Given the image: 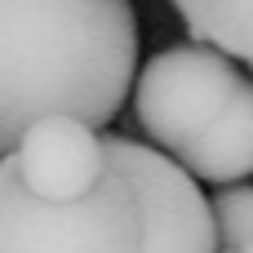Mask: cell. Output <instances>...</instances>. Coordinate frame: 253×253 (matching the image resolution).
I'll return each mask as SVG.
<instances>
[{"label":"cell","mask_w":253,"mask_h":253,"mask_svg":"<svg viewBox=\"0 0 253 253\" xmlns=\"http://www.w3.org/2000/svg\"><path fill=\"white\" fill-rule=\"evenodd\" d=\"M0 9L4 151L49 116H76L93 129L111 125L138 84L133 0H0Z\"/></svg>","instance_id":"6da1fadb"},{"label":"cell","mask_w":253,"mask_h":253,"mask_svg":"<svg viewBox=\"0 0 253 253\" xmlns=\"http://www.w3.org/2000/svg\"><path fill=\"white\" fill-rule=\"evenodd\" d=\"M111 156V151H107ZM0 253H147V205L138 182L111 160L80 200H40L18 165H0Z\"/></svg>","instance_id":"7a4b0ae2"},{"label":"cell","mask_w":253,"mask_h":253,"mask_svg":"<svg viewBox=\"0 0 253 253\" xmlns=\"http://www.w3.org/2000/svg\"><path fill=\"white\" fill-rule=\"evenodd\" d=\"M253 76L236 67L231 53L213 44H178L156 53L133 84V116L138 129L151 138L156 151L182 160L196 142H205L231 102L249 89Z\"/></svg>","instance_id":"3957f363"},{"label":"cell","mask_w":253,"mask_h":253,"mask_svg":"<svg viewBox=\"0 0 253 253\" xmlns=\"http://www.w3.org/2000/svg\"><path fill=\"white\" fill-rule=\"evenodd\" d=\"M107 151L142 191L147 253H218L222 236H218L213 200H205V191L178 160L133 138H107Z\"/></svg>","instance_id":"277c9868"},{"label":"cell","mask_w":253,"mask_h":253,"mask_svg":"<svg viewBox=\"0 0 253 253\" xmlns=\"http://www.w3.org/2000/svg\"><path fill=\"white\" fill-rule=\"evenodd\" d=\"M4 156L18 165L22 182L40 200H80L111 169L107 138H98L93 125H84L76 116H49V120L31 125L22 133V142Z\"/></svg>","instance_id":"5b68a950"},{"label":"cell","mask_w":253,"mask_h":253,"mask_svg":"<svg viewBox=\"0 0 253 253\" xmlns=\"http://www.w3.org/2000/svg\"><path fill=\"white\" fill-rule=\"evenodd\" d=\"M178 165L196 182H213V187H236L249 178L253 173V80L231 102V111L218 120V129L205 142H196Z\"/></svg>","instance_id":"8992f818"},{"label":"cell","mask_w":253,"mask_h":253,"mask_svg":"<svg viewBox=\"0 0 253 253\" xmlns=\"http://www.w3.org/2000/svg\"><path fill=\"white\" fill-rule=\"evenodd\" d=\"M196 44H213L253 67V0H173Z\"/></svg>","instance_id":"52a82bcc"},{"label":"cell","mask_w":253,"mask_h":253,"mask_svg":"<svg viewBox=\"0 0 253 253\" xmlns=\"http://www.w3.org/2000/svg\"><path fill=\"white\" fill-rule=\"evenodd\" d=\"M213 218H218L222 249H236V253L253 249V187L249 182L218 187V196H213Z\"/></svg>","instance_id":"ba28073f"},{"label":"cell","mask_w":253,"mask_h":253,"mask_svg":"<svg viewBox=\"0 0 253 253\" xmlns=\"http://www.w3.org/2000/svg\"><path fill=\"white\" fill-rule=\"evenodd\" d=\"M218 253H236V249H218Z\"/></svg>","instance_id":"9c48e42d"},{"label":"cell","mask_w":253,"mask_h":253,"mask_svg":"<svg viewBox=\"0 0 253 253\" xmlns=\"http://www.w3.org/2000/svg\"><path fill=\"white\" fill-rule=\"evenodd\" d=\"M245 253H253V249H245Z\"/></svg>","instance_id":"30bf717a"}]
</instances>
